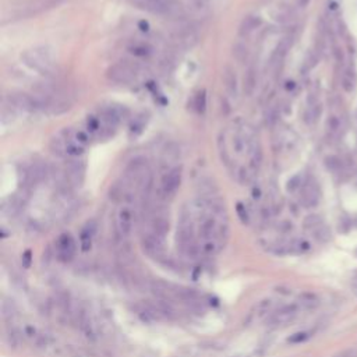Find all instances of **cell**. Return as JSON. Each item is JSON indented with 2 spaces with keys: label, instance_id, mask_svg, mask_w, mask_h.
I'll list each match as a JSON object with an SVG mask.
<instances>
[{
  "label": "cell",
  "instance_id": "obj_10",
  "mask_svg": "<svg viewBox=\"0 0 357 357\" xmlns=\"http://www.w3.org/2000/svg\"><path fill=\"white\" fill-rule=\"evenodd\" d=\"M143 247L151 256H159L164 250V238H158L154 233H147L143 238Z\"/></svg>",
  "mask_w": 357,
  "mask_h": 357
},
{
  "label": "cell",
  "instance_id": "obj_3",
  "mask_svg": "<svg viewBox=\"0 0 357 357\" xmlns=\"http://www.w3.org/2000/svg\"><path fill=\"white\" fill-rule=\"evenodd\" d=\"M106 75L110 81L121 85H128L134 81V71L126 64H113L108 69Z\"/></svg>",
  "mask_w": 357,
  "mask_h": 357
},
{
  "label": "cell",
  "instance_id": "obj_8",
  "mask_svg": "<svg viewBox=\"0 0 357 357\" xmlns=\"http://www.w3.org/2000/svg\"><path fill=\"white\" fill-rule=\"evenodd\" d=\"M151 233H154L158 238H164L169 232V219L166 218L165 214H161V212H156L155 215L151 218Z\"/></svg>",
  "mask_w": 357,
  "mask_h": 357
},
{
  "label": "cell",
  "instance_id": "obj_17",
  "mask_svg": "<svg viewBox=\"0 0 357 357\" xmlns=\"http://www.w3.org/2000/svg\"><path fill=\"white\" fill-rule=\"evenodd\" d=\"M95 230H96V225L94 222H88L81 232V246H83L84 251L90 250V247H91V238L95 233Z\"/></svg>",
  "mask_w": 357,
  "mask_h": 357
},
{
  "label": "cell",
  "instance_id": "obj_32",
  "mask_svg": "<svg viewBox=\"0 0 357 357\" xmlns=\"http://www.w3.org/2000/svg\"><path fill=\"white\" fill-rule=\"evenodd\" d=\"M352 287H353V292H355V294L357 296V278L353 281V284H352Z\"/></svg>",
  "mask_w": 357,
  "mask_h": 357
},
{
  "label": "cell",
  "instance_id": "obj_5",
  "mask_svg": "<svg viewBox=\"0 0 357 357\" xmlns=\"http://www.w3.org/2000/svg\"><path fill=\"white\" fill-rule=\"evenodd\" d=\"M56 253H57V258L63 262H69L74 257L75 241L69 233H63L62 236H59L56 241Z\"/></svg>",
  "mask_w": 357,
  "mask_h": 357
},
{
  "label": "cell",
  "instance_id": "obj_27",
  "mask_svg": "<svg viewBox=\"0 0 357 357\" xmlns=\"http://www.w3.org/2000/svg\"><path fill=\"white\" fill-rule=\"evenodd\" d=\"M131 52L134 53V55H138V56H147L149 53V49L145 48V46H140V45H136L134 48H131Z\"/></svg>",
  "mask_w": 357,
  "mask_h": 357
},
{
  "label": "cell",
  "instance_id": "obj_7",
  "mask_svg": "<svg viewBox=\"0 0 357 357\" xmlns=\"http://www.w3.org/2000/svg\"><path fill=\"white\" fill-rule=\"evenodd\" d=\"M133 211L130 207H123L120 208L118 214V229L123 238H127L133 230Z\"/></svg>",
  "mask_w": 357,
  "mask_h": 357
},
{
  "label": "cell",
  "instance_id": "obj_11",
  "mask_svg": "<svg viewBox=\"0 0 357 357\" xmlns=\"http://www.w3.org/2000/svg\"><path fill=\"white\" fill-rule=\"evenodd\" d=\"M320 201V191L315 183H307L303 187L302 191V202L304 207L311 208L315 207Z\"/></svg>",
  "mask_w": 357,
  "mask_h": 357
},
{
  "label": "cell",
  "instance_id": "obj_20",
  "mask_svg": "<svg viewBox=\"0 0 357 357\" xmlns=\"http://www.w3.org/2000/svg\"><path fill=\"white\" fill-rule=\"evenodd\" d=\"M71 136H73L74 141H75L77 144H80L81 147L85 148L88 144H90V136H88L87 131H83V130L73 131V130H71Z\"/></svg>",
  "mask_w": 357,
  "mask_h": 357
},
{
  "label": "cell",
  "instance_id": "obj_14",
  "mask_svg": "<svg viewBox=\"0 0 357 357\" xmlns=\"http://www.w3.org/2000/svg\"><path fill=\"white\" fill-rule=\"evenodd\" d=\"M223 83L225 87L229 92L232 96H236L238 95V78H236V71L230 67L226 66L225 70H223Z\"/></svg>",
  "mask_w": 357,
  "mask_h": 357
},
{
  "label": "cell",
  "instance_id": "obj_12",
  "mask_svg": "<svg viewBox=\"0 0 357 357\" xmlns=\"http://www.w3.org/2000/svg\"><path fill=\"white\" fill-rule=\"evenodd\" d=\"M218 232V228H216V220L214 219L212 216H208V218H204L200 225V238L204 240V241H211L212 238L216 235Z\"/></svg>",
  "mask_w": 357,
  "mask_h": 357
},
{
  "label": "cell",
  "instance_id": "obj_28",
  "mask_svg": "<svg viewBox=\"0 0 357 357\" xmlns=\"http://www.w3.org/2000/svg\"><path fill=\"white\" fill-rule=\"evenodd\" d=\"M307 333L306 332H299V333H294L293 336H290L289 338V342H292V343H300L303 340H306L307 339Z\"/></svg>",
  "mask_w": 357,
  "mask_h": 357
},
{
  "label": "cell",
  "instance_id": "obj_18",
  "mask_svg": "<svg viewBox=\"0 0 357 357\" xmlns=\"http://www.w3.org/2000/svg\"><path fill=\"white\" fill-rule=\"evenodd\" d=\"M233 56L238 62L244 63L248 59V48L243 44H236L233 46Z\"/></svg>",
  "mask_w": 357,
  "mask_h": 357
},
{
  "label": "cell",
  "instance_id": "obj_13",
  "mask_svg": "<svg viewBox=\"0 0 357 357\" xmlns=\"http://www.w3.org/2000/svg\"><path fill=\"white\" fill-rule=\"evenodd\" d=\"M260 25H261V19L258 16H247L243 19L238 27V34H240V37H248Z\"/></svg>",
  "mask_w": 357,
  "mask_h": 357
},
{
  "label": "cell",
  "instance_id": "obj_21",
  "mask_svg": "<svg viewBox=\"0 0 357 357\" xmlns=\"http://www.w3.org/2000/svg\"><path fill=\"white\" fill-rule=\"evenodd\" d=\"M194 106L198 113H204L205 112V106H207V95H205V91H200L195 98H194Z\"/></svg>",
  "mask_w": 357,
  "mask_h": 357
},
{
  "label": "cell",
  "instance_id": "obj_15",
  "mask_svg": "<svg viewBox=\"0 0 357 357\" xmlns=\"http://www.w3.org/2000/svg\"><path fill=\"white\" fill-rule=\"evenodd\" d=\"M292 44H293V41H292V38H284L278 46H276V49L274 50V53L271 56V63H278V62H281L282 59H284L286 53L289 52V49L292 48Z\"/></svg>",
  "mask_w": 357,
  "mask_h": 357
},
{
  "label": "cell",
  "instance_id": "obj_2",
  "mask_svg": "<svg viewBox=\"0 0 357 357\" xmlns=\"http://www.w3.org/2000/svg\"><path fill=\"white\" fill-rule=\"evenodd\" d=\"M180 183H182V167L176 166L169 172H166L165 176L162 177L161 191L165 197H172L174 192L179 190Z\"/></svg>",
  "mask_w": 357,
  "mask_h": 357
},
{
  "label": "cell",
  "instance_id": "obj_31",
  "mask_svg": "<svg viewBox=\"0 0 357 357\" xmlns=\"http://www.w3.org/2000/svg\"><path fill=\"white\" fill-rule=\"evenodd\" d=\"M309 1H310V0H299V6H300V7H306V6L309 4Z\"/></svg>",
  "mask_w": 357,
  "mask_h": 357
},
{
  "label": "cell",
  "instance_id": "obj_16",
  "mask_svg": "<svg viewBox=\"0 0 357 357\" xmlns=\"http://www.w3.org/2000/svg\"><path fill=\"white\" fill-rule=\"evenodd\" d=\"M243 88H244V94L250 96V95H253L254 91H256L257 88V70L254 66H250L247 69V73L244 75V85H243Z\"/></svg>",
  "mask_w": 357,
  "mask_h": 357
},
{
  "label": "cell",
  "instance_id": "obj_29",
  "mask_svg": "<svg viewBox=\"0 0 357 357\" xmlns=\"http://www.w3.org/2000/svg\"><path fill=\"white\" fill-rule=\"evenodd\" d=\"M238 216H240V219L243 220L244 223L248 222L247 211H246V207H244L243 204H238Z\"/></svg>",
  "mask_w": 357,
  "mask_h": 357
},
{
  "label": "cell",
  "instance_id": "obj_4",
  "mask_svg": "<svg viewBox=\"0 0 357 357\" xmlns=\"http://www.w3.org/2000/svg\"><path fill=\"white\" fill-rule=\"evenodd\" d=\"M297 314H299V307H297L296 304H287V306H284V307H281L279 310H276V311L271 315V318H269V325H272V327L286 325V324L292 322V321L297 317Z\"/></svg>",
  "mask_w": 357,
  "mask_h": 357
},
{
  "label": "cell",
  "instance_id": "obj_1",
  "mask_svg": "<svg viewBox=\"0 0 357 357\" xmlns=\"http://www.w3.org/2000/svg\"><path fill=\"white\" fill-rule=\"evenodd\" d=\"M23 60L28 64L31 69H35L37 71L45 75H50L53 73V62H52V56L49 55V52H46L45 49H32V50H27L25 53H23Z\"/></svg>",
  "mask_w": 357,
  "mask_h": 357
},
{
  "label": "cell",
  "instance_id": "obj_23",
  "mask_svg": "<svg viewBox=\"0 0 357 357\" xmlns=\"http://www.w3.org/2000/svg\"><path fill=\"white\" fill-rule=\"evenodd\" d=\"M269 306H271V300H262V302L260 303L258 306H257V312H251L250 314V317L253 318V317H257V318H261L266 311H268V309H269Z\"/></svg>",
  "mask_w": 357,
  "mask_h": 357
},
{
  "label": "cell",
  "instance_id": "obj_26",
  "mask_svg": "<svg viewBox=\"0 0 357 357\" xmlns=\"http://www.w3.org/2000/svg\"><path fill=\"white\" fill-rule=\"evenodd\" d=\"M302 187V177L297 174V176H294L292 177L290 180H289V183H287V190L289 191H296L297 189H300Z\"/></svg>",
  "mask_w": 357,
  "mask_h": 357
},
{
  "label": "cell",
  "instance_id": "obj_25",
  "mask_svg": "<svg viewBox=\"0 0 357 357\" xmlns=\"http://www.w3.org/2000/svg\"><path fill=\"white\" fill-rule=\"evenodd\" d=\"M320 113H321L320 105H312V106H310V109L307 110V113H306V120H307L309 123H312V121H315V120L318 119Z\"/></svg>",
  "mask_w": 357,
  "mask_h": 357
},
{
  "label": "cell",
  "instance_id": "obj_30",
  "mask_svg": "<svg viewBox=\"0 0 357 357\" xmlns=\"http://www.w3.org/2000/svg\"><path fill=\"white\" fill-rule=\"evenodd\" d=\"M23 261H24V266L28 268L31 264V251H25V254L23 257Z\"/></svg>",
  "mask_w": 357,
  "mask_h": 357
},
{
  "label": "cell",
  "instance_id": "obj_19",
  "mask_svg": "<svg viewBox=\"0 0 357 357\" xmlns=\"http://www.w3.org/2000/svg\"><path fill=\"white\" fill-rule=\"evenodd\" d=\"M355 84H356V77H355L353 71L348 70L346 73L343 74V77H342V87H343V90L346 92H352L355 90Z\"/></svg>",
  "mask_w": 357,
  "mask_h": 357
},
{
  "label": "cell",
  "instance_id": "obj_22",
  "mask_svg": "<svg viewBox=\"0 0 357 357\" xmlns=\"http://www.w3.org/2000/svg\"><path fill=\"white\" fill-rule=\"evenodd\" d=\"M321 223H322V220H321L318 215H310V216H307L306 220H304V226L307 229H318L321 226Z\"/></svg>",
  "mask_w": 357,
  "mask_h": 357
},
{
  "label": "cell",
  "instance_id": "obj_24",
  "mask_svg": "<svg viewBox=\"0 0 357 357\" xmlns=\"http://www.w3.org/2000/svg\"><path fill=\"white\" fill-rule=\"evenodd\" d=\"M325 166L332 170V172H338L339 169H340V166H342V161L339 159L338 156H328L327 159H325Z\"/></svg>",
  "mask_w": 357,
  "mask_h": 357
},
{
  "label": "cell",
  "instance_id": "obj_6",
  "mask_svg": "<svg viewBox=\"0 0 357 357\" xmlns=\"http://www.w3.org/2000/svg\"><path fill=\"white\" fill-rule=\"evenodd\" d=\"M85 177V164L83 161H70L66 166V179L73 186H81Z\"/></svg>",
  "mask_w": 357,
  "mask_h": 357
},
{
  "label": "cell",
  "instance_id": "obj_9",
  "mask_svg": "<svg viewBox=\"0 0 357 357\" xmlns=\"http://www.w3.org/2000/svg\"><path fill=\"white\" fill-rule=\"evenodd\" d=\"M137 6L152 14H166L170 9V4L166 0H138Z\"/></svg>",
  "mask_w": 357,
  "mask_h": 357
}]
</instances>
